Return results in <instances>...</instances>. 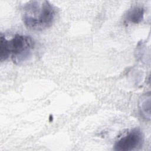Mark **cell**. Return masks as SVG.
Returning <instances> with one entry per match:
<instances>
[{"label":"cell","mask_w":151,"mask_h":151,"mask_svg":"<svg viewBox=\"0 0 151 151\" xmlns=\"http://www.w3.org/2000/svg\"><path fill=\"white\" fill-rule=\"evenodd\" d=\"M55 15V7L47 1H31L25 4L22 9L24 25L35 31H42L50 27Z\"/></svg>","instance_id":"1"},{"label":"cell","mask_w":151,"mask_h":151,"mask_svg":"<svg viewBox=\"0 0 151 151\" xmlns=\"http://www.w3.org/2000/svg\"><path fill=\"white\" fill-rule=\"evenodd\" d=\"M144 15V9L141 6H134L130 9L125 17V19L128 22L138 24L140 22Z\"/></svg>","instance_id":"4"},{"label":"cell","mask_w":151,"mask_h":151,"mask_svg":"<svg viewBox=\"0 0 151 151\" xmlns=\"http://www.w3.org/2000/svg\"><path fill=\"white\" fill-rule=\"evenodd\" d=\"M0 42L1 61L11 57L14 63L17 64L28 60L35 45L31 37L20 34H16L8 40L1 34Z\"/></svg>","instance_id":"2"},{"label":"cell","mask_w":151,"mask_h":151,"mask_svg":"<svg viewBox=\"0 0 151 151\" xmlns=\"http://www.w3.org/2000/svg\"><path fill=\"white\" fill-rule=\"evenodd\" d=\"M140 110L141 113L146 117H147V114L150 116V112L147 110V109L150 110V95H148V97L144 96L139 104Z\"/></svg>","instance_id":"5"},{"label":"cell","mask_w":151,"mask_h":151,"mask_svg":"<svg viewBox=\"0 0 151 151\" xmlns=\"http://www.w3.org/2000/svg\"><path fill=\"white\" fill-rule=\"evenodd\" d=\"M144 137L141 130L134 128L117 140L114 146L116 150L130 151L142 146Z\"/></svg>","instance_id":"3"}]
</instances>
